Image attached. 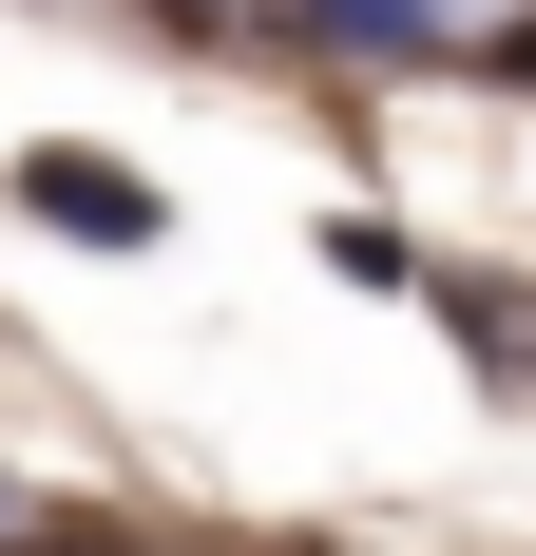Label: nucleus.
I'll return each mask as SVG.
<instances>
[{
  "instance_id": "3",
  "label": "nucleus",
  "mask_w": 536,
  "mask_h": 556,
  "mask_svg": "<svg viewBox=\"0 0 536 556\" xmlns=\"http://www.w3.org/2000/svg\"><path fill=\"white\" fill-rule=\"evenodd\" d=\"M518 77H536V20H518Z\"/></svg>"
},
{
  "instance_id": "2",
  "label": "nucleus",
  "mask_w": 536,
  "mask_h": 556,
  "mask_svg": "<svg viewBox=\"0 0 536 556\" xmlns=\"http://www.w3.org/2000/svg\"><path fill=\"white\" fill-rule=\"evenodd\" d=\"M326 39H365V58H403V39H422V0H326Z\"/></svg>"
},
{
  "instance_id": "1",
  "label": "nucleus",
  "mask_w": 536,
  "mask_h": 556,
  "mask_svg": "<svg viewBox=\"0 0 536 556\" xmlns=\"http://www.w3.org/2000/svg\"><path fill=\"white\" fill-rule=\"evenodd\" d=\"M20 192H39V230H77V250H154V173H115V154H20Z\"/></svg>"
}]
</instances>
